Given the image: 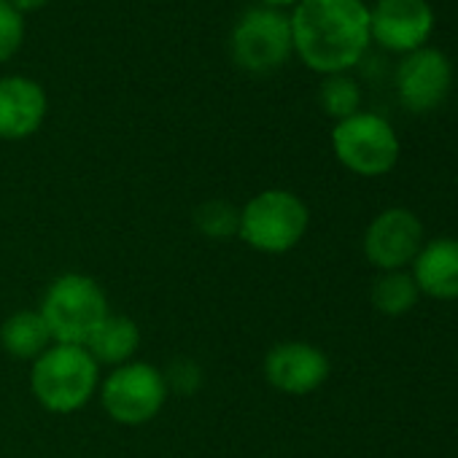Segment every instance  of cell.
Returning <instances> with one entry per match:
<instances>
[{
  "label": "cell",
  "mask_w": 458,
  "mask_h": 458,
  "mask_svg": "<svg viewBox=\"0 0 458 458\" xmlns=\"http://www.w3.org/2000/svg\"><path fill=\"white\" fill-rule=\"evenodd\" d=\"M100 386V364L84 345L52 343L30 369V388L41 407L57 415L81 410Z\"/></svg>",
  "instance_id": "7a4b0ae2"
},
{
  "label": "cell",
  "mask_w": 458,
  "mask_h": 458,
  "mask_svg": "<svg viewBox=\"0 0 458 458\" xmlns=\"http://www.w3.org/2000/svg\"><path fill=\"white\" fill-rule=\"evenodd\" d=\"M300 0H265L262 6H270V9H278V12H284V9H289V6H297Z\"/></svg>",
  "instance_id": "7402d4cb"
},
{
  "label": "cell",
  "mask_w": 458,
  "mask_h": 458,
  "mask_svg": "<svg viewBox=\"0 0 458 458\" xmlns=\"http://www.w3.org/2000/svg\"><path fill=\"white\" fill-rule=\"evenodd\" d=\"M49 114L47 89L28 76L0 79V140H25L41 130Z\"/></svg>",
  "instance_id": "7c38bea8"
},
{
  "label": "cell",
  "mask_w": 458,
  "mask_h": 458,
  "mask_svg": "<svg viewBox=\"0 0 458 458\" xmlns=\"http://www.w3.org/2000/svg\"><path fill=\"white\" fill-rule=\"evenodd\" d=\"M84 348L89 351V356L98 364L122 367V364L132 361V356L138 353L140 329L132 318L119 316V313H108L106 321L95 329V335L89 337V343Z\"/></svg>",
  "instance_id": "5bb4252c"
},
{
  "label": "cell",
  "mask_w": 458,
  "mask_h": 458,
  "mask_svg": "<svg viewBox=\"0 0 458 458\" xmlns=\"http://www.w3.org/2000/svg\"><path fill=\"white\" fill-rule=\"evenodd\" d=\"M25 44V17L9 4L0 0V65L9 63Z\"/></svg>",
  "instance_id": "d6986e66"
},
{
  "label": "cell",
  "mask_w": 458,
  "mask_h": 458,
  "mask_svg": "<svg viewBox=\"0 0 458 458\" xmlns=\"http://www.w3.org/2000/svg\"><path fill=\"white\" fill-rule=\"evenodd\" d=\"M199 377H202L199 367H197L194 361H189V359H178V361H173L170 372L165 375L167 388H175V391H181V394H191V391H197V388H199Z\"/></svg>",
  "instance_id": "ffe728a7"
},
{
  "label": "cell",
  "mask_w": 458,
  "mask_h": 458,
  "mask_svg": "<svg viewBox=\"0 0 458 458\" xmlns=\"http://www.w3.org/2000/svg\"><path fill=\"white\" fill-rule=\"evenodd\" d=\"M98 391L108 418L122 426H143L154 420L170 394L165 372L135 359L114 367Z\"/></svg>",
  "instance_id": "8992f818"
},
{
  "label": "cell",
  "mask_w": 458,
  "mask_h": 458,
  "mask_svg": "<svg viewBox=\"0 0 458 458\" xmlns=\"http://www.w3.org/2000/svg\"><path fill=\"white\" fill-rule=\"evenodd\" d=\"M52 343V332L38 310H17L0 324V345L14 359L36 361Z\"/></svg>",
  "instance_id": "9a60e30c"
},
{
  "label": "cell",
  "mask_w": 458,
  "mask_h": 458,
  "mask_svg": "<svg viewBox=\"0 0 458 458\" xmlns=\"http://www.w3.org/2000/svg\"><path fill=\"white\" fill-rule=\"evenodd\" d=\"M38 313L44 316L55 343L87 345L111 308L95 278L84 273H63L49 284Z\"/></svg>",
  "instance_id": "3957f363"
},
{
  "label": "cell",
  "mask_w": 458,
  "mask_h": 458,
  "mask_svg": "<svg viewBox=\"0 0 458 458\" xmlns=\"http://www.w3.org/2000/svg\"><path fill=\"white\" fill-rule=\"evenodd\" d=\"M318 100L327 116L335 122H343L353 114L361 111V89L348 73H335L324 76V84L318 89Z\"/></svg>",
  "instance_id": "ac0fdd59"
},
{
  "label": "cell",
  "mask_w": 458,
  "mask_h": 458,
  "mask_svg": "<svg viewBox=\"0 0 458 458\" xmlns=\"http://www.w3.org/2000/svg\"><path fill=\"white\" fill-rule=\"evenodd\" d=\"M229 52L249 73H273L294 55L289 14L270 6H251L233 28Z\"/></svg>",
  "instance_id": "52a82bcc"
},
{
  "label": "cell",
  "mask_w": 458,
  "mask_h": 458,
  "mask_svg": "<svg viewBox=\"0 0 458 458\" xmlns=\"http://www.w3.org/2000/svg\"><path fill=\"white\" fill-rule=\"evenodd\" d=\"M289 25L294 55L321 76L348 73L372 44L364 0H300Z\"/></svg>",
  "instance_id": "6da1fadb"
},
{
  "label": "cell",
  "mask_w": 458,
  "mask_h": 458,
  "mask_svg": "<svg viewBox=\"0 0 458 458\" xmlns=\"http://www.w3.org/2000/svg\"><path fill=\"white\" fill-rule=\"evenodd\" d=\"M267 383L289 396H308L329 377V359L321 348L302 340L278 343L265 356Z\"/></svg>",
  "instance_id": "8fae6325"
},
{
  "label": "cell",
  "mask_w": 458,
  "mask_h": 458,
  "mask_svg": "<svg viewBox=\"0 0 458 458\" xmlns=\"http://www.w3.org/2000/svg\"><path fill=\"white\" fill-rule=\"evenodd\" d=\"M310 210L289 189H265L241 208L238 238L262 254H286L308 233Z\"/></svg>",
  "instance_id": "277c9868"
},
{
  "label": "cell",
  "mask_w": 458,
  "mask_h": 458,
  "mask_svg": "<svg viewBox=\"0 0 458 458\" xmlns=\"http://www.w3.org/2000/svg\"><path fill=\"white\" fill-rule=\"evenodd\" d=\"M434 33L428 0H377L369 9V36L377 47L396 55L418 52Z\"/></svg>",
  "instance_id": "9c48e42d"
},
{
  "label": "cell",
  "mask_w": 458,
  "mask_h": 458,
  "mask_svg": "<svg viewBox=\"0 0 458 458\" xmlns=\"http://www.w3.org/2000/svg\"><path fill=\"white\" fill-rule=\"evenodd\" d=\"M410 276L420 294L434 300H458V238L423 243L412 259Z\"/></svg>",
  "instance_id": "4fadbf2b"
},
{
  "label": "cell",
  "mask_w": 458,
  "mask_h": 458,
  "mask_svg": "<svg viewBox=\"0 0 458 458\" xmlns=\"http://www.w3.org/2000/svg\"><path fill=\"white\" fill-rule=\"evenodd\" d=\"M194 226L210 241H229L238 235L241 229V208L226 202L221 197L205 199L194 210Z\"/></svg>",
  "instance_id": "e0dca14e"
},
{
  "label": "cell",
  "mask_w": 458,
  "mask_h": 458,
  "mask_svg": "<svg viewBox=\"0 0 458 458\" xmlns=\"http://www.w3.org/2000/svg\"><path fill=\"white\" fill-rule=\"evenodd\" d=\"M9 4L25 17V14H30V12H38V9H44L49 0H9Z\"/></svg>",
  "instance_id": "44dd1931"
},
{
  "label": "cell",
  "mask_w": 458,
  "mask_h": 458,
  "mask_svg": "<svg viewBox=\"0 0 458 458\" xmlns=\"http://www.w3.org/2000/svg\"><path fill=\"white\" fill-rule=\"evenodd\" d=\"M332 151L345 170L364 178H377L396 167L402 146L396 130L383 116L359 111L343 122H335Z\"/></svg>",
  "instance_id": "5b68a950"
},
{
  "label": "cell",
  "mask_w": 458,
  "mask_h": 458,
  "mask_svg": "<svg viewBox=\"0 0 458 458\" xmlns=\"http://www.w3.org/2000/svg\"><path fill=\"white\" fill-rule=\"evenodd\" d=\"M423 249V224L407 208H388L377 213L364 233V257L372 267L391 273L412 265Z\"/></svg>",
  "instance_id": "ba28073f"
},
{
  "label": "cell",
  "mask_w": 458,
  "mask_h": 458,
  "mask_svg": "<svg viewBox=\"0 0 458 458\" xmlns=\"http://www.w3.org/2000/svg\"><path fill=\"white\" fill-rule=\"evenodd\" d=\"M453 87V65L445 52L423 47L404 55L396 68V95L412 114H428L439 108Z\"/></svg>",
  "instance_id": "30bf717a"
},
{
  "label": "cell",
  "mask_w": 458,
  "mask_h": 458,
  "mask_svg": "<svg viewBox=\"0 0 458 458\" xmlns=\"http://www.w3.org/2000/svg\"><path fill=\"white\" fill-rule=\"evenodd\" d=\"M418 297H420V292H418L412 276L404 270H391V273L377 276L372 284V292H369L372 308L391 318L410 313L415 308Z\"/></svg>",
  "instance_id": "2e32d148"
}]
</instances>
